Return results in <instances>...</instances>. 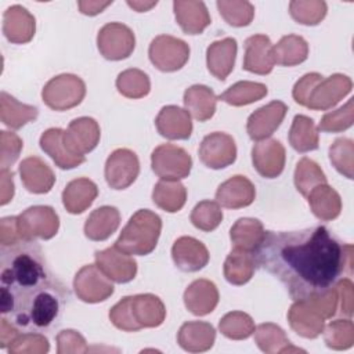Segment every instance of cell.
<instances>
[{"instance_id":"obj_1","label":"cell","mask_w":354,"mask_h":354,"mask_svg":"<svg viewBox=\"0 0 354 354\" xmlns=\"http://www.w3.org/2000/svg\"><path fill=\"white\" fill-rule=\"evenodd\" d=\"M351 245L340 242L326 227L299 231H266L253 252L256 264L277 278L295 301L314 299L351 267Z\"/></svg>"},{"instance_id":"obj_2","label":"cell","mask_w":354,"mask_h":354,"mask_svg":"<svg viewBox=\"0 0 354 354\" xmlns=\"http://www.w3.org/2000/svg\"><path fill=\"white\" fill-rule=\"evenodd\" d=\"M0 311L26 330L51 326L69 299L65 285L50 271L36 241L21 239L0 249Z\"/></svg>"},{"instance_id":"obj_3","label":"cell","mask_w":354,"mask_h":354,"mask_svg":"<svg viewBox=\"0 0 354 354\" xmlns=\"http://www.w3.org/2000/svg\"><path fill=\"white\" fill-rule=\"evenodd\" d=\"M351 87L353 82L346 75L335 73L324 79L322 75L311 72L296 82L292 95L297 104L308 109L326 111L347 95Z\"/></svg>"},{"instance_id":"obj_4","label":"cell","mask_w":354,"mask_h":354,"mask_svg":"<svg viewBox=\"0 0 354 354\" xmlns=\"http://www.w3.org/2000/svg\"><path fill=\"white\" fill-rule=\"evenodd\" d=\"M166 318L163 301L151 293L126 296L109 311L111 322L120 330L137 332L142 328H156Z\"/></svg>"},{"instance_id":"obj_5","label":"cell","mask_w":354,"mask_h":354,"mask_svg":"<svg viewBox=\"0 0 354 354\" xmlns=\"http://www.w3.org/2000/svg\"><path fill=\"white\" fill-rule=\"evenodd\" d=\"M160 230V217L148 209H140L130 217L115 246L127 254L147 256L156 248Z\"/></svg>"},{"instance_id":"obj_6","label":"cell","mask_w":354,"mask_h":354,"mask_svg":"<svg viewBox=\"0 0 354 354\" xmlns=\"http://www.w3.org/2000/svg\"><path fill=\"white\" fill-rule=\"evenodd\" d=\"M86 95L84 82L72 73H62L50 79L43 90V102L53 111H66L79 105Z\"/></svg>"},{"instance_id":"obj_7","label":"cell","mask_w":354,"mask_h":354,"mask_svg":"<svg viewBox=\"0 0 354 354\" xmlns=\"http://www.w3.org/2000/svg\"><path fill=\"white\" fill-rule=\"evenodd\" d=\"M151 166L153 173L166 181H178L188 177L192 159L189 153L174 144H162L152 151Z\"/></svg>"},{"instance_id":"obj_8","label":"cell","mask_w":354,"mask_h":354,"mask_svg":"<svg viewBox=\"0 0 354 354\" xmlns=\"http://www.w3.org/2000/svg\"><path fill=\"white\" fill-rule=\"evenodd\" d=\"M17 227L21 239H51L59 227V218L51 206H30L17 216Z\"/></svg>"},{"instance_id":"obj_9","label":"cell","mask_w":354,"mask_h":354,"mask_svg":"<svg viewBox=\"0 0 354 354\" xmlns=\"http://www.w3.org/2000/svg\"><path fill=\"white\" fill-rule=\"evenodd\" d=\"M149 61L162 72H176L189 59V46L174 36L159 35L148 48Z\"/></svg>"},{"instance_id":"obj_10","label":"cell","mask_w":354,"mask_h":354,"mask_svg":"<svg viewBox=\"0 0 354 354\" xmlns=\"http://www.w3.org/2000/svg\"><path fill=\"white\" fill-rule=\"evenodd\" d=\"M97 46L104 58L109 61H120L129 58L134 51L136 37L127 25L109 22L100 29Z\"/></svg>"},{"instance_id":"obj_11","label":"cell","mask_w":354,"mask_h":354,"mask_svg":"<svg viewBox=\"0 0 354 354\" xmlns=\"http://www.w3.org/2000/svg\"><path fill=\"white\" fill-rule=\"evenodd\" d=\"M73 288L76 296L86 303H100L113 295L111 279L97 267V264L83 266L75 275Z\"/></svg>"},{"instance_id":"obj_12","label":"cell","mask_w":354,"mask_h":354,"mask_svg":"<svg viewBox=\"0 0 354 354\" xmlns=\"http://www.w3.org/2000/svg\"><path fill=\"white\" fill-rule=\"evenodd\" d=\"M140 160L136 152L127 148L115 149L105 162V180L113 189L129 188L138 177Z\"/></svg>"},{"instance_id":"obj_13","label":"cell","mask_w":354,"mask_h":354,"mask_svg":"<svg viewBox=\"0 0 354 354\" xmlns=\"http://www.w3.org/2000/svg\"><path fill=\"white\" fill-rule=\"evenodd\" d=\"M201 162L213 170L224 169L236 159V145L234 138L223 131L207 134L199 147Z\"/></svg>"},{"instance_id":"obj_14","label":"cell","mask_w":354,"mask_h":354,"mask_svg":"<svg viewBox=\"0 0 354 354\" xmlns=\"http://www.w3.org/2000/svg\"><path fill=\"white\" fill-rule=\"evenodd\" d=\"M100 137L101 131L98 123L88 116L73 119L64 131V142L76 156H84L91 152L98 145Z\"/></svg>"},{"instance_id":"obj_15","label":"cell","mask_w":354,"mask_h":354,"mask_svg":"<svg viewBox=\"0 0 354 354\" xmlns=\"http://www.w3.org/2000/svg\"><path fill=\"white\" fill-rule=\"evenodd\" d=\"M95 264L111 281L118 283H127L133 281L137 274L136 260L115 245L104 250H97Z\"/></svg>"},{"instance_id":"obj_16","label":"cell","mask_w":354,"mask_h":354,"mask_svg":"<svg viewBox=\"0 0 354 354\" xmlns=\"http://www.w3.org/2000/svg\"><path fill=\"white\" fill-rule=\"evenodd\" d=\"M286 112V104L277 100L260 106L248 118L246 130L249 137L253 141L267 140L281 126Z\"/></svg>"},{"instance_id":"obj_17","label":"cell","mask_w":354,"mask_h":354,"mask_svg":"<svg viewBox=\"0 0 354 354\" xmlns=\"http://www.w3.org/2000/svg\"><path fill=\"white\" fill-rule=\"evenodd\" d=\"M285 159V148L278 140L259 141L252 148L253 167L264 178H277L283 171Z\"/></svg>"},{"instance_id":"obj_18","label":"cell","mask_w":354,"mask_h":354,"mask_svg":"<svg viewBox=\"0 0 354 354\" xmlns=\"http://www.w3.org/2000/svg\"><path fill=\"white\" fill-rule=\"evenodd\" d=\"M207 248L192 236H180L171 248V259L176 267L184 272H196L209 263Z\"/></svg>"},{"instance_id":"obj_19","label":"cell","mask_w":354,"mask_h":354,"mask_svg":"<svg viewBox=\"0 0 354 354\" xmlns=\"http://www.w3.org/2000/svg\"><path fill=\"white\" fill-rule=\"evenodd\" d=\"M272 43L266 35H253L245 40L243 69L256 75H268L274 68Z\"/></svg>"},{"instance_id":"obj_20","label":"cell","mask_w":354,"mask_h":354,"mask_svg":"<svg viewBox=\"0 0 354 354\" xmlns=\"http://www.w3.org/2000/svg\"><path fill=\"white\" fill-rule=\"evenodd\" d=\"M36 30L35 17L22 6H11L3 14V33L15 44H25L32 40Z\"/></svg>"},{"instance_id":"obj_21","label":"cell","mask_w":354,"mask_h":354,"mask_svg":"<svg viewBox=\"0 0 354 354\" xmlns=\"http://www.w3.org/2000/svg\"><path fill=\"white\" fill-rule=\"evenodd\" d=\"M256 196L254 185L245 176H234L221 183L216 191V202L227 209H241L252 205Z\"/></svg>"},{"instance_id":"obj_22","label":"cell","mask_w":354,"mask_h":354,"mask_svg":"<svg viewBox=\"0 0 354 354\" xmlns=\"http://www.w3.org/2000/svg\"><path fill=\"white\" fill-rule=\"evenodd\" d=\"M236 50L238 44L234 37H224L213 41L206 50L207 71L216 79L224 82L234 69Z\"/></svg>"},{"instance_id":"obj_23","label":"cell","mask_w":354,"mask_h":354,"mask_svg":"<svg viewBox=\"0 0 354 354\" xmlns=\"http://www.w3.org/2000/svg\"><path fill=\"white\" fill-rule=\"evenodd\" d=\"M155 124L158 133L169 140H187L192 133L191 115L176 105L163 106L155 119Z\"/></svg>"},{"instance_id":"obj_24","label":"cell","mask_w":354,"mask_h":354,"mask_svg":"<svg viewBox=\"0 0 354 354\" xmlns=\"http://www.w3.org/2000/svg\"><path fill=\"white\" fill-rule=\"evenodd\" d=\"M18 171L24 187L32 194H47L55 183V176L50 166L37 156L24 159Z\"/></svg>"},{"instance_id":"obj_25","label":"cell","mask_w":354,"mask_h":354,"mask_svg":"<svg viewBox=\"0 0 354 354\" xmlns=\"http://www.w3.org/2000/svg\"><path fill=\"white\" fill-rule=\"evenodd\" d=\"M176 21L187 35H201L210 25V15L203 1H183L173 3Z\"/></svg>"},{"instance_id":"obj_26","label":"cell","mask_w":354,"mask_h":354,"mask_svg":"<svg viewBox=\"0 0 354 354\" xmlns=\"http://www.w3.org/2000/svg\"><path fill=\"white\" fill-rule=\"evenodd\" d=\"M64 131L59 127L46 130L40 137V148L54 160V163L64 170L75 169L86 162L84 156L73 155L64 142Z\"/></svg>"},{"instance_id":"obj_27","label":"cell","mask_w":354,"mask_h":354,"mask_svg":"<svg viewBox=\"0 0 354 354\" xmlns=\"http://www.w3.org/2000/svg\"><path fill=\"white\" fill-rule=\"evenodd\" d=\"M217 303L218 290L209 279H196L184 292V304L194 315L202 317L210 314Z\"/></svg>"},{"instance_id":"obj_28","label":"cell","mask_w":354,"mask_h":354,"mask_svg":"<svg viewBox=\"0 0 354 354\" xmlns=\"http://www.w3.org/2000/svg\"><path fill=\"white\" fill-rule=\"evenodd\" d=\"M288 319L290 328L300 336L315 339L324 329V317L307 300L296 301L289 313Z\"/></svg>"},{"instance_id":"obj_29","label":"cell","mask_w":354,"mask_h":354,"mask_svg":"<svg viewBox=\"0 0 354 354\" xmlns=\"http://www.w3.org/2000/svg\"><path fill=\"white\" fill-rule=\"evenodd\" d=\"M216 330L213 325L203 321H188L181 325L177 342L180 347L189 353H202L213 347Z\"/></svg>"},{"instance_id":"obj_30","label":"cell","mask_w":354,"mask_h":354,"mask_svg":"<svg viewBox=\"0 0 354 354\" xmlns=\"http://www.w3.org/2000/svg\"><path fill=\"white\" fill-rule=\"evenodd\" d=\"M98 195L94 181L86 177L75 178L62 191V203L71 214H80L88 209Z\"/></svg>"},{"instance_id":"obj_31","label":"cell","mask_w":354,"mask_h":354,"mask_svg":"<svg viewBox=\"0 0 354 354\" xmlns=\"http://www.w3.org/2000/svg\"><path fill=\"white\" fill-rule=\"evenodd\" d=\"M120 224V213L115 206H101L91 212L84 223V235L91 241L108 239Z\"/></svg>"},{"instance_id":"obj_32","label":"cell","mask_w":354,"mask_h":354,"mask_svg":"<svg viewBox=\"0 0 354 354\" xmlns=\"http://www.w3.org/2000/svg\"><path fill=\"white\" fill-rule=\"evenodd\" d=\"M185 111L199 122H206L216 112L217 97L214 91L205 84H194L184 91Z\"/></svg>"},{"instance_id":"obj_33","label":"cell","mask_w":354,"mask_h":354,"mask_svg":"<svg viewBox=\"0 0 354 354\" xmlns=\"http://www.w3.org/2000/svg\"><path fill=\"white\" fill-rule=\"evenodd\" d=\"M307 201L313 214L322 221L335 220L340 214V210H342L340 195L328 184H319L314 187L308 192Z\"/></svg>"},{"instance_id":"obj_34","label":"cell","mask_w":354,"mask_h":354,"mask_svg":"<svg viewBox=\"0 0 354 354\" xmlns=\"http://www.w3.org/2000/svg\"><path fill=\"white\" fill-rule=\"evenodd\" d=\"M39 111L33 105H26L15 100L6 91L0 93V118L3 124L10 129L18 130L26 123L35 120Z\"/></svg>"},{"instance_id":"obj_35","label":"cell","mask_w":354,"mask_h":354,"mask_svg":"<svg viewBox=\"0 0 354 354\" xmlns=\"http://www.w3.org/2000/svg\"><path fill=\"white\" fill-rule=\"evenodd\" d=\"M256 268L253 252L234 248L224 261V277L232 285H243L250 281Z\"/></svg>"},{"instance_id":"obj_36","label":"cell","mask_w":354,"mask_h":354,"mask_svg":"<svg viewBox=\"0 0 354 354\" xmlns=\"http://www.w3.org/2000/svg\"><path fill=\"white\" fill-rule=\"evenodd\" d=\"M253 333H254V340L263 353H292V351L306 353V350L292 346L283 329L275 324H271V322L260 324Z\"/></svg>"},{"instance_id":"obj_37","label":"cell","mask_w":354,"mask_h":354,"mask_svg":"<svg viewBox=\"0 0 354 354\" xmlns=\"http://www.w3.org/2000/svg\"><path fill=\"white\" fill-rule=\"evenodd\" d=\"M274 62L281 66H295L304 62L308 57V43L297 35L283 36L272 46Z\"/></svg>"},{"instance_id":"obj_38","label":"cell","mask_w":354,"mask_h":354,"mask_svg":"<svg viewBox=\"0 0 354 354\" xmlns=\"http://www.w3.org/2000/svg\"><path fill=\"white\" fill-rule=\"evenodd\" d=\"M264 228L260 220L242 217L236 220V223L231 227L230 238L234 243V248L254 252L256 248L260 245L264 236Z\"/></svg>"},{"instance_id":"obj_39","label":"cell","mask_w":354,"mask_h":354,"mask_svg":"<svg viewBox=\"0 0 354 354\" xmlns=\"http://www.w3.org/2000/svg\"><path fill=\"white\" fill-rule=\"evenodd\" d=\"M289 144L300 153L315 151L319 145L314 120L306 115H296L289 130Z\"/></svg>"},{"instance_id":"obj_40","label":"cell","mask_w":354,"mask_h":354,"mask_svg":"<svg viewBox=\"0 0 354 354\" xmlns=\"http://www.w3.org/2000/svg\"><path fill=\"white\" fill-rule=\"evenodd\" d=\"M268 93V88L263 83L242 80L234 83L224 93H221L217 100L224 101L232 106H243L253 104L261 98H264Z\"/></svg>"},{"instance_id":"obj_41","label":"cell","mask_w":354,"mask_h":354,"mask_svg":"<svg viewBox=\"0 0 354 354\" xmlns=\"http://www.w3.org/2000/svg\"><path fill=\"white\" fill-rule=\"evenodd\" d=\"M153 203L165 212L176 213L183 209L187 201V189L178 181L160 180L152 191Z\"/></svg>"},{"instance_id":"obj_42","label":"cell","mask_w":354,"mask_h":354,"mask_svg":"<svg viewBox=\"0 0 354 354\" xmlns=\"http://www.w3.org/2000/svg\"><path fill=\"white\" fill-rule=\"evenodd\" d=\"M116 88L122 95L137 100L148 95L151 82L145 72L140 69H126L118 75Z\"/></svg>"},{"instance_id":"obj_43","label":"cell","mask_w":354,"mask_h":354,"mask_svg":"<svg viewBox=\"0 0 354 354\" xmlns=\"http://www.w3.org/2000/svg\"><path fill=\"white\" fill-rule=\"evenodd\" d=\"M328 180L321 170V167L311 159L308 158H301L295 170V185L296 189L303 195L307 196L308 192L319 185V184H326Z\"/></svg>"},{"instance_id":"obj_44","label":"cell","mask_w":354,"mask_h":354,"mask_svg":"<svg viewBox=\"0 0 354 354\" xmlns=\"http://www.w3.org/2000/svg\"><path fill=\"white\" fill-rule=\"evenodd\" d=\"M220 332L231 340H243L253 335L254 322L252 317L242 311H231L225 314L218 324Z\"/></svg>"},{"instance_id":"obj_45","label":"cell","mask_w":354,"mask_h":354,"mask_svg":"<svg viewBox=\"0 0 354 354\" xmlns=\"http://www.w3.org/2000/svg\"><path fill=\"white\" fill-rule=\"evenodd\" d=\"M220 15L224 21L236 28L248 26L253 21L254 17V7L249 1H224L218 0L216 3Z\"/></svg>"},{"instance_id":"obj_46","label":"cell","mask_w":354,"mask_h":354,"mask_svg":"<svg viewBox=\"0 0 354 354\" xmlns=\"http://www.w3.org/2000/svg\"><path fill=\"white\" fill-rule=\"evenodd\" d=\"M223 220L220 205L214 201H202L191 212V223L201 231L210 232L216 230Z\"/></svg>"},{"instance_id":"obj_47","label":"cell","mask_w":354,"mask_h":354,"mask_svg":"<svg viewBox=\"0 0 354 354\" xmlns=\"http://www.w3.org/2000/svg\"><path fill=\"white\" fill-rule=\"evenodd\" d=\"M289 11L292 18L301 25H318L326 15L325 1H290Z\"/></svg>"},{"instance_id":"obj_48","label":"cell","mask_w":354,"mask_h":354,"mask_svg":"<svg viewBox=\"0 0 354 354\" xmlns=\"http://www.w3.org/2000/svg\"><path fill=\"white\" fill-rule=\"evenodd\" d=\"M325 343L333 350H346L353 346L354 329L350 319H337L330 322L325 329Z\"/></svg>"},{"instance_id":"obj_49","label":"cell","mask_w":354,"mask_h":354,"mask_svg":"<svg viewBox=\"0 0 354 354\" xmlns=\"http://www.w3.org/2000/svg\"><path fill=\"white\" fill-rule=\"evenodd\" d=\"M353 141L350 138H337L329 148V159L335 169L344 174L347 178H353Z\"/></svg>"},{"instance_id":"obj_50","label":"cell","mask_w":354,"mask_h":354,"mask_svg":"<svg viewBox=\"0 0 354 354\" xmlns=\"http://www.w3.org/2000/svg\"><path fill=\"white\" fill-rule=\"evenodd\" d=\"M353 111V100H348L347 104L339 109L325 113L318 124V130L325 133H339L351 127L354 119Z\"/></svg>"},{"instance_id":"obj_51","label":"cell","mask_w":354,"mask_h":354,"mask_svg":"<svg viewBox=\"0 0 354 354\" xmlns=\"http://www.w3.org/2000/svg\"><path fill=\"white\" fill-rule=\"evenodd\" d=\"M50 348L48 340L40 333H24L18 335L8 347V353H47Z\"/></svg>"},{"instance_id":"obj_52","label":"cell","mask_w":354,"mask_h":354,"mask_svg":"<svg viewBox=\"0 0 354 354\" xmlns=\"http://www.w3.org/2000/svg\"><path fill=\"white\" fill-rule=\"evenodd\" d=\"M0 147H1V169H8L18 159L22 149V140L15 133L0 131Z\"/></svg>"},{"instance_id":"obj_53","label":"cell","mask_w":354,"mask_h":354,"mask_svg":"<svg viewBox=\"0 0 354 354\" xmlns=\"http://www.w3.org/2000/svg\"><path fill=\"white\" fill-rule=\"evenodd\" d=\"M57 343H58L57 351L59 354H64V353H86L87 351L84 337L80 333H77L76 330H72V329L61 330L57 335Z\"/></svg>"},{"instance_id":"obj_54","label":"cell","mask_w":354,"mask_h":354,"mask_svg":"<svg viewBox=\"0 0 354 354\" xmlns=\"http://www.w3.org/2000/svg\"><path fill=\"white\" fill-rule=\"evenodd\" d=\"M18 241H21V236L17 227V217H3L0 221L1 246H8Z\"/></svg>"},{"instance_id":"obj_55","label":"cell","mask_w":354,"mask_h":354,"mask_svg":"<svg viewBox=\"0 0 354 354\" xmlns=\"http://www.w3.org/2000/svg\"><path fill=\"white\" fill-rule=\"evenodd\" d=\"M14 173L8 169H1V201L0 203L4 206L7 205L14 196Z\"/></svg>"},{"instance_id":"obj_56","label":"cell","mask_w":354,"mask_h":354,"mask_svg":"<svg viewBox=\"0 0 354 354\" xmlns=\"http://www.w3.org/2000/svg\"><path fill=\"white\" fill-rule=\"evenodd\" d=\"M17 336L18 330L14 328V324H11L6 317H3L0 325V347L6 348L7 344H10Z\"/></svg>"},{"instance_id":"obj_57","label":"cell","mask_w":354,"mask_h":354,"mask_svg":"<svg viewBox=\"0 0 354 354\" xmlns=\"http://www.w3.org/2000/svg\"><path fill=\"white\" fill-rule=\"evenodd\" d=\"M112 1H105V3H101V1H79L77 6L80 8V12L82 14H86V15H97L100 12H102V10L108 6H111Z\"/></svg>"},{"instance_id":"obj_58","label":"cell","mask_w":354,"mask_h":354,"mask_svg":"<svg viewBox=\"0 0 354 354\" xmlns=\"http://www.w3.org/2000/svg\"><path fill=\"white\" fill-rule=\"evenodd\" d=\"M127 4H129L130 7H133L134 10H137L138 12H144V11L149 10L151 7L156 6V4H158V1H152V3H142V1H127Z\"/></svg>"}]
</instances>
